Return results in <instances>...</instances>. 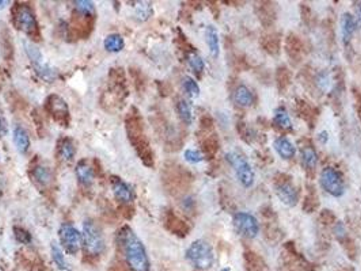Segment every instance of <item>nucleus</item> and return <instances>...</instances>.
Segmentation results:
<instances>
[{
    "label": "nucleus",
    "instance_id": "4c0bfd02",
    "mask_svg": "<svg viewBox=\"0 0 361 271\" xmlns=\"http://www.w3.org/2000/svg\"><path fill=\"white\" fill-rule=\"evenodd\" d=\"M317 84H318V87L323 91H328L330 86H332V78H330V73L326 72V71H323L321 72L317 76Z\"/></svg>",
    "mask_w": 361,
    "mask_h": 271
},
{
    "label": "nucleus",
    "instance_id": "2eb2a0df",
    "mask_svg": "<svg viewBox=\"0 0 361 271\" xmlns=\"http://www.w3.org/2000/svg\"><path fill=\"white\" fill-rule=\"evenodd\" d=\"M12 135H14V144L16 146V150L22 155L27 153L30 148V136L27 131L22 126H15Z\"/></svg>",
    "mask_w": 361,
    "mask_h": 271
},
{
    "label": "nucleus",
    "instance_id": "423d86ee",
    "mask_svg": "<svg viewBox=\"0 0 361 271\" xmlns=\"http://www.w3.org/2000/svg\"><path fill=\"white\" fill-rule=\"evenodd\" d=\"M319 183L326 193L336 198L341 197L345 191V183L342 179V175L333 167H326L322 169V172L319 175Z\"/></svg>",
    "mask_w": 361,
    "mask_h": 271
},
{
    "label": "nucleus",
    "instance_id": "f8f14e48",
    "mask_svg": "<svg viewBox=\"0 0 361 271\" xmlns=\"http://www.w3.org/2000/svg\"><path fill=\"white\" fill-rule=\"evenodd\" d=\"M110 184L113 194H114V197H116L118 202L125 203V205H129V203L133 202L135 193H133L132 187H130L126 182H124V180L118 178V176H111Z\"/></svg>",
    "mask_w": 361,
    "mask_h": 271
},
{
    "label": "nucleus",
    "instance_id": "a18cd8bd",
    "mask_svg": "<svg viewBox=\"0 0 361 271\" xmlns=\"http://www.w3.org/2000/svg\"><path fill=\"white\" fill-rule=\"evenodd\" d=\"M220 271H230V267H224V269H222Z\"/></svg>",
    "mask_w": 361,
    "mask_h": 271
},
{
    "label": "nucleus",
    "instance_id": "f3484780",
    "mask_svg": "<svg viewBox=\"0 0 361 271\" xmlns=\"http://www.w3.org/2000/svg\"><path fill=\"white\" fill-rule=\"evenodd\" d=\"M275 149L276 152L281 156V159H285V160H289L292 159L296 153V149H295L294 144L289 141V138L287 137H279V138H276L275 141Z\"/></svg>",
    "mask_w": 361,
    "mask_h": 271
},
{
    "label": "nucleus",
    "instance_id": "20e7f679",
    "mask_svg": "<svg viewBox=\"0 0 361 271\" xmlns=\"http://www.w3.org/2000/svg\"><path fill=\"white\" fill-rule=\"evenodd\" d=\"M24 49H26V53L29 56L30 61L33 64L35 72L38 73V76L42 80L48 83L54 82L57 79V71L53 67H50L45 60L41 53V50L35 44H33L31 41H26L24 42Z\"/></svg>",
    "mask_w": 361,
    "mask_h": 271
},
{
    "label": "nucleus",
    "instance_id": "5701e85b",
    "mask_svg": "<svg viewBox=\"0 0 361 271\" xmlns=\"http://www.w3.org/2000/svg\"><path fill=\"white\" fill-rule=\"evenodd\" d=\"M133 5V15L140 22H145L152 15V4L149 1H136Z\"/></svg>",
    "mask_w": 361,
    "mask_h": 271
},
{
    "label": "nucleus",
    "instance_id": "aec40b11",
    "mask_svg": "<svg viewBox=\"0 0 361 271\" xmlns=\"http://www.w3.org/2000/svg\"><path fill=\"white\" fill-rule=\"evenodd\" d=\"M205 39H207V45L209 48V52L213 57L216 58L220 52V44H219V33L215 26H208L205 30Z\"/></svg>",
    "mask_w": 361,
    "mask_h": 271
},
{
    "label": "nucleus",
    "instance_id": "72a5a7b5",
    "mask_svg": "<svg viewBox=\"0 0 361 271\" xmlns=\"http://www.w3.org/2000/svg\"><path fill=\"white\" fill-rule=\"evenodd\" d=\"M188 63L196 73H201L204 71V68H205L204 60L197 53H194V52L188 54Z\"/></svg>",
    "mask_w": 361,
    "mask_h": 271
},
{
    "label": "nucleus",
    "instance_id": "58836bf2",
    "mask_svg": "<svg viewBox=\"0 0 361 271\" xmlns=\"http://www.w3.org/2000/svg\"><path fill=\"white\" fill-rule=\"evenodd\" d=\"M318 206V198H317V195L315 193H310L308 195H306V202H304V210L307 212V213H311L314 209Z\"/></svg>",
    "mask_w": 361,
    "mask_h": 271
},
{
    "label": "nucleus",
    "instance_id": "1a4fd4ad",
    "mask_svg": "<svg viewBox=\"0 0 361 271\" xmlns=\"http://www.w3.org/2000/svg\"><path fill=\"white\" fill-rule=\"evenodd\" d=\"M58 237H60V242H61L64 250L71 255L77 254L82 247V233L71 224H63L60 227Z\"/></svg>",
    "mask_w": 361,
    "mask_h": 271
},
{
    "label": "nucleus",
    "instance_id": "473e14b6",
    "mask_svg": "<svg viewBox=\"0 0 361 271\" xmlns=\"http://www.w3.org/2000/svg\"><path fill=\"white\" fill-rule=\"evenodd\" d=\"M182 86L183 90L188 92L189 97L197 98L200 95V87H198L197 82L193 78H190V76H185L182 79Z\"/></svg>",
    "mask_w": 361,
    "mask_h": 271
},
{
    "label": "nucleus",
    "instance_id": "412c9836",
    "mask_svg": "<svg viewBox=\"0 0 361 271\" xmlns=\"http://www.w3.org/2000/svg\"><path fill=\"white\" fill-rule=\"evenodd\" d=\"M234 101L238 106L249 107L253 105V94L246 86L241 84L236 87L235 92H234Z\"/></svg>",
    "mask_w": 361,
    "mask_h": 271
},
{
    "label": "nucleus",
    "instance_id": "ddd939ff",
    "mask_svg": "<svg viewBox=\"0 0 361 271\" xmlns=\"http://www.w3.org/2000/svg\"><path fill=\"white\" fill-rule=\"evenodd\" d=\"M76 176L79 182L84 186V187H90L94 180H95V174H94V169L91 168V165L87 163L86 160H80L76 164Z\"/></svg>",
    "mask_w": 361,
    "mask_h": 271
},
{
    "label": "nucleus",
    "instance_id": "f257e3e1",
    "mask_svg": "<svg viewBox=\"0 0 361 271\" xmlns=\"http://www.w3.org/2000/svg\"><path fill=\"white\" fill-rule=\"evenodd\" d=\"M118 244L130 271H149V259L144 244L132 228L128 225L121 228L118 232Z\"/></svg>",
    "mask_w": 361,
    "mask_h": 271
},
{
    "label": "nucleus",
    "instance_id": "393cba45",
    "mask_svg": "<svg viewBox=\"0 0 361 271\" xmlns=\"http://www.w3.org/2000/svg\"><path fill=\"white\" fill-rule=\"evenodd\" d=\"M75 11L77 15H82L86 18H94L95 16V5L90 0H76L73 1Z\"/></svg>",
    "mask_w": 361,
    "mask_h": 271
},
{
    "label": "nucleus",
    "instance_id": "f704fd0d",
    "mask_svg": "<svg viewBox=\"0 0 361 271\" xmlns=\"http://www.w3.org/2000/svg\"><path fill=\"white\" fill-rule=\"evenodd\" d=\"M14 235H15V239L18 240L19 243L22 244H31L33 242V237H31V233L29 231H26L24 228H20V227H15L14 228Z\"/></svg>",
    "mask_w": 361,
    "mask_h": 271
},
{
    "label": "nucleus",
    "instance_id": "79ce46f5",
    "mask_svg": "<svg viewBox=\"0 0 361 271\" xmlns=\"http://www.w3.org/2000/svg\"><path fill=\"white\" fill-rule=\"evenodd\" d=\"M8 133V126H7V121H5L3 117L0 116V137H4Z\"/></svg>",
    "mask_w": 361,
    "mask_h": 271
},
{
    "label": "nucleus",
    "instance_id": "2f4dec72",
    "mask_svg": "<svg viewBox=\"0 0 361 271\" xmlns=\"http://www.w3.org/2000/svg\"><path fill=\"white\" fill-rule=\"evenodd\" d=\"M276 80H277V86L281 91L287 90L289 82H291V73H289L288 68L280 67L277 69V73H276Z\"/></svg>",
    "mask_w": 361,
    "mask_h": 271
},
{
    "label": "nucleus",
    "instance_id": "7c9ffc66",
    "mask_svg": "<svg viewBox=\"0 0 361 271\" xmlns=\"http://www.w3.org/2000/svg\"><path fill=\"white\" fill-rule=\"evenodd\" d=\"M219 138H217L215 135H211L208 136L205 140L202 141V149L205 152V155L207 156H215L216 155V152L219 150Z\"/></svg>",
    "mask_w": 361,
    "mask_h": 271
},
{
    "label": "nucleus",
    "instance_id": "e433bc0d",
    "mask_svg": "<svg viewBox=\"0 0 361 271\" xmlns=\"http://www.w3.org/2000/svg\"><path fill=\"white\" fill-rule=\"evenodd\" d=\"M183 157H185V160H186L188 163H190V164H198V163H201L202 160H204V156H202L201 152H198V150L196 149L185 150Z\"/></svg>",
    "mask_w": 361,
    "mask_h": 271
},
{
    "label": "nucleus",
    "instance_id": "37998d69",
    "mask_svg": "<svg viewBox=\"0 0 361 271\" xmlns=\"http://www.w3.org/2000/svg\"><path fill=\"white\" fill-rule=\"evenodd\" d=\"M318 138H319V141L322 142V144H326V141H328V138H329L328 132H325V131L321 132V133H319V136H318Z\"/></svg>",
    "mask_w": 361,
    "mask_h": 271
},
{
    "label": "nucleus",
    "instance_id": "39448f33",
    "mask_svg": "<svg viewBox=\"0 0 361 271\" xmlns=\"http://www.w3.org/2000/svg\"><path fill=\"white\" fill-rule=\"evenodd\" d=\"M226 159L235 171L239 183L243 187H251L254 183V171L251 168V165L247 163V160L236 152H228L226 155Z\"/></svg>",
    "mask_w": 361,
    "mask_h": 271
},
{
    "label": "nucleus",
    "instance_id": "49530a36",
    "mask_svg": "<svg viewBox=\"0 0 361 271\" xmlns=\"http://www.w3.org/2000/svg\"><path fill=\"white\" fill-rule=\"evenodd\" d=\"M341 271H351V270H349V269H344V270H341Z\"/></svg>",
    "mask_w": 361,
    "mask_h": 271
},
{
    "label": "nucleus",
    "instance_id": "6ab92c4d",
    "mask_svg": "<svg viewBox=\"0 0 361 271\" xmlns=\"http://www.w3.org/2000/svg\"><path fill=\"white\" fill-rule=\"evenodd\" d=\"M31 176H33L34 182L39 184L41 187H45V186H48L52 182V172H50V169L46 165L34 167L33 171H31Z\"/></svg>",
    "mask_w": 361,
    "mask_h": 271
},
{
    "label": "nucleus",
    "instance_id": "b1692460",
    "mask_svg": "<svg viewBox=\"0 0 361 271\" xmlns=\"http://www.w3.org/2000/svg\"><path fill=\"white\" fill-rule=\"evenodd\" d=\"M103 46H105L107 52L118 53V52H121L124 49L125 42H124V38L121 37L120 34H110V35H107L106 38H105Z\"/></svg>",
    "mask_w": 361,
    "mask_h": 271
},
{
    "label": "nucleus",
    "instance_id": "c756f323",
    "mask_svg": "<svg viewBox=\"0 0 361 271\" xmlns=\"http://www.w3.org/2000/svg\"><path fill=\"white\" fill-rule=\"evenodd\" d=\"M275 122L281 129H291L292 128L291 117L288 116V113L283 106L277 107L275 110Z\"/></svg>",
    "mask_w": 361,
    "mask_h": 271
},
{
    "label": "nucleus",
    "instance_id": "0eeeda50",
    "mask_svg": "<svg viewBox=\"0 0 361 271\" xmlns=\"http://www.w3.org/2000/svg\"><path fill=\"white\" fill-rule=\"evenodd\" d=\"M14 23L16 29L23 33L34 35L38 33V23L33 10L26 4H16L14 8Z\"/></svg>",
    "mask_w": 361,
    "mask_h": 271
},
{
    "label": "nucleus",
    "instance_id": "cd10ccee",
    "mask_svg": "<svg viewBox=\"0 0 361 271\" xmlns=\"http://www.w3.org/2000/svg\"><path fill=\"white\" fill-rule=\"evenodd\" d=\"M177 112L179 114V118L182 120L186 125H190L193 121V113H192V106L188 101L185 99H179L177 103Z\"/></svg>",
    "mask_w": 361,
    "mask_h": 271
},
{
    "label": "nucleus",
    "instance_id": "a19ab883",
    "mask_svg": "<svg viewBox=\"0 0 361 271\" xmlns=\"http://www.w3.org/2000/svg\"><path fill=\"white\" fill-rule=\"evenodd\" d=\"M334 220H336V217H334V214L330 210H323L322 213H321V221L323 224H332Z\"/></svg>",
    "mask_w": 361,
    "mask_h": 271
},
{
    "label": "nucleus",
    "instance_id": "bb28decb",
    "mask_svg": "<svg viewBox=\"0 0 361 271\" xmlns=\"http://www.w3.org/2000/svg\"><path fill=\"white\" fill-rule=\"evenodd\" d=\"M50 250H52V258H53V262L56 263V266H57L60 270H69V265H68L67 259L64 257L63 250L60 248L57 243H52Z\"/></svg>",
    "mask_w": 361,
    "mask_h": 271
},
{
    "label": "nucleus",
    "instance_id": "a878e982",
    "mask_svg": "<svg viewBox=\"0 0 361 271\" xmlns=\"http://www.w3.org/2000/svg\"><path fill=\"white\" fill-rule=\"evenodd\" d=\"M245 261L247 269L250 271H266L265 262L262 261L255 252L247 251L245 254Z\"/></svg>",
    "mask_w": 361,
    "mask_h": 271
},
{
    "label": "nucleus",
    "instance_id": "4be33fe9",
    "mask_svg": "<svg viewBox=\"0 0 361 271\" xmlns=\"http://www.w3.org/2000/svg\"><path fill=\"white\" fill-rule=\"evenodd\" d=\"M166 227L169 228L173 233H175V235H181V236H185V235L189 232L188 225L183 223L181 218H178L173 213H169V216L166 218Z\"/></svg>",
    "mask_w": 361,
    "mask_h": 271
},
{
    "label": "nucleus",
    "instance_id": "ea45409f",
    "mask_svg": "<svg viewBox=\"0 0 361 271\" xmlns=\"http://www.w3.org/2000/svg\"><path fill=\"white\" fill-rule=\"evenodd\" d=\"M333 232H334V235H336V237H337L338 242H345V240H349V239H348L347 229H345V227H344V224H342L341 221L336 223V225H334V228H333Z\"/></svg>",
    "mask_w": 361,
    "mask_h": 271
},
{
    "label": "nucleus",
    "instance_id": "7ed1b4c3",
    "mask_svg": "<svg viewBox=\"0 0 361 271\" xmlns=\"http://www.w3.org/2000/svg\"><path fill=\"white\" fill-rule=\"evenodd\" d=\"M186 259L200 270H208L213 266L215 255L212 247L205 240H196L186 250Z\"/></svg>",
    "mask_w": 361,
    "mask_h": 271
},
{
    "label": "nucleus",
    "instance_id": "c03bdc74",
    "mask_svg": "<svg viewBox=\"0 0 361 271\" xmlns=\"http://www.w3.org/2000/svg\"><path fill=\"white\" fill-rule=\"evenodd\" d=\"M7 4H10V3H8V1H5V0H0V10L5 8V5Z\"/></svg>",
    "mask_w": 361,
    "mask_h": 271
},
{
    "label": "nucleus",
    "instance_id": "4468645a",
    "mask_svg": "<svg viewBox=\"0 0 361 271\" xmlns=\"http://www.w3.org/2000/svg\"><path fill=\"white\" fill-rule=\"evenodd\" d=\"M57 155L60 159L65 161V163H71L73 159H75V155H76V146H75V142H73L71 138H61L58 141L57 145Z\"/></svg>",
    "mask_w": 361,
    "mask_h": 271
},
{
    "label": "nucleus",
    "instance_id": "9d476101",
    "mask_svg": "<svg viewBox=\"0 0 361 271\" xmlns=\"http://www.w3.org/2000/svg\"><path fill=\"white\" fill-rule=\"evenodd\" d=\"M46 109L53 117V120L58 122L60 125L68 126L69 124V109H68L67 102L58 95H50L46 99Z\"/></svg>",
    "mask_w": 361,
    "mask_h": 271
},
{
    "label": "nucleus",
    "instance_id": "6e6552de",
    "mask_svg": "<svg viewBox=\"0 0 361 271\" xmlns=\"http://www.w3.org/2000/svg\"><path fill=\"white\" fill-rule=\"evenodd\" d=\"M232 224L236 232L247 239H254L260 232V224L257 221V218L247 212L236 213L232 218Z\"/></svg>",
    "mask_w": 361,
    "mask_h": 271
},
{
    "label": "nucleus",
    "instance_id": "f03ea898",
    "mask_svg": "<svg viewBox=\"0 0 361 271\" xmlns=\"http://www.w3.org/2000/svg\"><path fill=\"white\" fill-rule=\"evenodd\" d=\"M82 246L84 248V252L90 257H99L106 247L101 227L91 218H87L83 223Z\"/></svg>",
    "mask_w": 361,
    "mask_h": 271
},
{
    "label": "nucleus",
    "instance_id": "9b49d317",
    "mask_svg": "<svg viewBox=\"0 0 361 271\" xmlns=\"http://www.w3.org/2000/svg\"><path fill=\"white\" fill-rule=\"evenodd\" d=\"M275 191L281 202L287 206H295L298 202V191L289 179H276Z\"/></svg>",
    "mask_w": 361,
    "mask_h": 271
},
{
    "label": "nucleus",
    "instance_id": "dca6fc26",
    "mask_svg": "<svg viewBox=\"0 0 361 271\" xmlns=\"http://www.w3.org/2000/svg\"><path fill=\"white\" fill-rule=\"evenodd\" d=\"M357 27V22L355 19V16L351 15L349 12L341 16V38L344 41V44H348L351 41L352 35L355 33V30Z\"/></svg>",
    "mask_w": 361,
    "mask_h": 271
},
{
    "label": "nucleus",
    "instance_id": "c9c22d12",
    "mask_svg": "<svg viewBox=\"0 0 361 271\" xmlns=\"http://www.w3.org/2000/svg\"><path fill=\"white\" fill-rule=\"evenodd\" d=\"M264 46H265L266 52H269L270 54H276L279 52V38L275 37V35L265 37V39H264Z\"/></svg>",
    "mask_w": 361,
    "mask_h": 271
},
{
    "label": "nucleus",
    "instance_id": "a211bd4d",
    "mask_svg": "<svg viewBox=\"0 0 361 271\" xmlns=\"http://www.w3.org/2000/svg\"><path fill=\"white\" fill-rule=\"evenodd\" d=\"M300 160H302V164H303L304 169H310L313 171L317 167L318 163V155H317V150L314 149L313 145H304L300 149Z\"/></svg>",
    "mask_w": 361,
    "mask_h": 271
},
{
    "label": "nucleus",
    "instance_id": "c85d7f7f",
    "mask_svg": "<svg viewBox=\"0 0 361 271\" xmlns=\"http://www.w3.org/2000/svg\"><path fill=\"white\" fill-rule=\"evenodd\" d=\"M302 49H303V46H302V42L299 41L298 37L289 35L288 38H287V52H288L289 56L294 58V60L298 58L299 61L300 54H302Z\"/></svg>",
    "mask_w": 361,
    "mask_h": 271
}]
</instances>
